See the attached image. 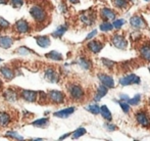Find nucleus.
Masks as SVG:
<instances>
[{"label": "nucleus", "instance_id": "38", "mask_svg": "<svg viewBox=\"0 0 150 141\" xmlns=\"http://www.w3.org/2000/svg\"><path fill=\"white\" fill-rule=\"evenodd\" d=\"M9 2L13 7L20 8V7H22L23 4L25 3V0H9Z\"/></svg>", "mask_w": 150, "mask_h": 141}, {"label": "nucleus", "instance_id": "42", "mask_svg": "<svg viewBox=\"0 0 150 141\" xmlns=\"http://www.w3.org/2000/svg\"><path fill=\"white\" fill-rule=\"evenodd\" d=\"M130 97L127 94H120V100H124V101H129Z\"/></svg>", "mask_w": 150, "mask_h": 141}, {"label": "nucleus", "instance_id": "37", "mask_svg": "<svg viewBox=\"0 0 150 141\" xmlns=\"http://www.w3.org/2000/svg\"><path fill=\"white\" fill-rule=\"evenodd\" d=\"M6 136H7V137H10V138H13V139H18V140H23V139H24V137H23V136L18 135L16 132H13V131L7 132V133H6Z\"/></svg>", "mask_w": 150, "mask_h": 141}, {"label": "nucleus", "instance_id": "16", "mask_svg": "<svg viewBox=\"0 0 150 141\" xmlns=\"http://www.w3.org/2000/svg\"><path fill=\"white\" fill-rule=\"evenodd\" d=\"M108 89H109V88H107L106 86L102 85V84H101L100 86H98V87H97V90H96V93H95V96H94L95 101H96V102L100 101V100L107 94Z\"/></svg>", "mask_w": 150, "mask_h": 141}, {"label": "nucleus", "instance_id": "10", "mask_svg": "<svg viewBox=\"0 0 150 141\" xmlns=\"http://www.w3.org/2000/svg\"><path fill=\"white\" fill-rule=\"evenodd\" d=\"M130 25L135 29H144L146 27V22L140 16H134L130 18Z\"/></svg>", "mask_w": 150, "mask_h": 141}, {"label": "nucleus", "instance_id": "46", "mask_svg": "<svg viewBox=\"0 0 150 141\" xmlns=\"http://www.w3.org/2000/svg\"><path fill=\"white\" fill-rule=\"evenodd\" d=\"M148 71H149V73H150V67H149V68H148Z\"/></svg>", "mask_w": 150, "mask_h": 141}, {"label": "nucleus", "instance_id": "24", "mask_svg": "<svg viewBox=\"0 0 150 141\" xmlns=\"http://www.w3.org/2000/svg\"><path fill=\"white\" fill-rule=\"evenodd\" d=\"M99 29H100V31H102V32L106 33V32H110V31H112L113 29H115V27H113L112 23H109L108 21H104V22L100 24Z\"/></svg>", "mask_w": 150, "mask_h": 141}, {"label": "nucleus", "instance_id": "34", "mask_svg": "<svg viewBox=\"0 0 150 141\" xmlns=\"http://www.w3.org/2000/svg\"><path fill=\"white\" fill-rule=\"evenodd\" d=\"M113 27H115V29H117V30H120V28H122V26H124L125 24H126V21L122 20V18H119V20H115L113 21Z\"/></svg>", "mask_w": 150, "mask_h": 141}, {"label": "nucleus", "instance_id": "27", "mask_svg": "<svg viewBox=\"0 0 150 141\" xmlns=\"http://www.w3.org/2000/svg\"><path fill=\"white\" fill-rule=\"evenodd\" d=\"M67 26H59L55 30V32L52 33V37H54V38H61L63 36V34L67 32Z\"/></svg>", "mask_w": 150, "mask_h": 141}, {"label": "nucleus", "instance_id": "48", "mask_svg": "<svg viewBox=\"0 0 150 141\" xmlns=\"http://www.w3.org/2000/svg\"><path fill=\"white\" fill-rule=\"evenodd\" d=\"M149 101H150V100H149Z\"/></svg>", "mask_w": 150, "mask_h": 141}, {"label": "nucleus", "instance_id": "17", "mask_svg": "<svg viewBox=\"0 0 150 141\" xmlns=\"http://www.w3.org/2000/svg\"><path fill=\"white\" fill-rule=\"evenodd\" d=\"M0 74L2 75V77L4 78V79H6L7 81H10V80H12L14 78V76H16V74H14V71L12 70V69H10L9 67H2V68H0Z\"/></svg>", "mask_w": 150, "mask_h": 141}, {"label": "nucleus", "instance_id": "35", "mask_svg": "<svg viewBox=\"0 0 150 141\" xmlns=\"http://www.w3.org/2000/svg\"><path fill=\"white\" fill-rule=\"evenodd\" d=\"M101 62H102V64H104L106 68H108L109 70H111V69L115 66V62H112V60H107V58H102V60H101Z\"/></svg>", "mask_w": 150, "mask_h": 141}, {"label": "nucleus", "instance_id": "2", "mask_svg": "<svg viewBox=\"0 0 150 141\" xmlns=\"http://www.w3.org/2000/svg\"><path fill=\"white\" fill-rule=\"evenodd\" d=\"M67 90H69V94L71 98L75 101H81L85 97V91H84L83 87L80 86L79 84H69L67 86Z\"/></svg>", "mask_w": 150, "mask_h": 141}, {"label": "nucleus", "instance_id": "13", "mask_svg": "<svg viewBox=\"0 0 150 141\" xmlns=\"http://www.w3.org/2000/svg\"><path fill=\"white\" fill-rule=\"evenodd\" d=\"M139 54H140L141 58L145 62H150V43H144L141 45L140 49H139Z\"/></svg>", "mask_w": 150, "mask_h": 141}, {"label": "nucleus", "instance_id": "7", "mask_svg": "<svg viewBox=\"0 0 150 141\" xmlns=\"http://www.w3.org/2000/svg\"><path fill=\"white\" fill-rule=\"evenodd\" d=\"M48 98H49V100L52 102V103L59 104V103L64 102L65 95H64V93L61 91L52 90V91H49V93H48Z\"/></svg>", "mask_w": 150, "mask_h": 141}, {"label": "nucleus", "instance_id": "43", "mask_svg": "<svg viewBox=\"0 0 150 141\" xmlns=\"http://www.w3.org/2000/svg\"><path fill=\"white\" fill-rule=\"evenodd\" d=\"M69 135H71V134H69V133H67V134H64V135H62L61 137H59V140H62V139H65L67 137H69Z\"/></svg>", "mask_w": 150, "mask_h": 141}, {"label": "nucleus", "instance_id": "32", "mask_svg": "<svg viewBox=\"0 0 150 141\" xmlns=\"http://www.w3.org/2000/svg\"><path fill=\"white\" fill-rule=\"evenodd\" d=\"M86 109H87L89 113H93V115H98L100 113V106L98 104H89L88 106H86Z\"/></svg>", "mask_w": 150, "mask_h": 141}, {"label": "nucleus", "instance_id": "25", "mask_svg": "<svg viewBox=\"0 0 150 141\" xmlns=\"http://www.w3.org/2000/svg\"><path fill=\"white\" fill-rule=\"evenodd\" d=\"M78 64H79V66L81 67L83 70H86V71L90 70L91 66H92L91 62H90L89 60H88V58H86V57H81L79 60V62H78Z\"/></svg>", "mask_w": 150, "mask_h": 141}, {"label": "nucleus", "instance_id": "45", "mask_svg": "<svg viewBox=\"0 0 150 141\" xmlns=\"http://www.w3.org/2000/svg\"><path fill=\"white\" fill-rule=\"evenodd\" d=\"M69 2H71V3H73V4H75V3H78L79 2V0H67Z\"/></svg>", "mask_w": 150, "mask_h": 141}, {"label": "nucleus", "instance_id": "31", "mask_svg": "<svg viewBox=\"0 0 150 141\" xmlns=\"http://www.w3.org/2000/svg\"><path fill=\"white\" fill-rule=\"evenodd\" d=\"M85 134H86V129H85V128H83V127L78 128V129L76 130L73 134H71V138H73V139H78V138L82 137V136L85 135Z\"/></svg>", "mask_w": 150, "mask_h": 141}, {"label": "nucleus", "instance_id": "6", "mask_svg": "<svg viewBox=\"0 0 150 141\" xmlns=\"http://www.w3.org/2000/svg\"><path fill=\"white\" fill-rule=\"evenodd\" d=\"M111 43L117 49H126L128 46V42H127L126 38L120 34H115L111 37Z\"/></svg>", "mask_w": 150, "mask_h": 141}, {"label": "nucleus", "instance_id": "40", "mask_svg": "<svg viewBox=\"0 0 150 141\" xmlns=\"http://www.w3.org/2000/svg\"><path fill=\"white\" fill-rule=\"evenodd\" d=\"M0 27H1L2 29H6L9 27V23L6 20H4L3 18H1V16H0Z\"/></svg>", "mask_w": 150, "mask_h": 141}, {"label": "nucleus", "instance_id": "12", "mask_svg": "<svg viewBox=\"0 0 150 141\" xmlns=\"http://www.w3.org/2000/svg\"><path fill=\"white\" fill-rule=\"evenodd\" d=\"M100 16L102 18L103 21H113L117 16V13H115V10H112L111 8L108 7H103L102 9L100 10Z\"/></svg>", "mask_w": 150, "mask_h": 141}, {"label": "nucleus", "instance_id": "14", "mask_svg": "<svg viewBox=\"0 0 150 141\" xmlns=\"http://www.w3.org/2000/svg\"><path fill=\"white\" fill-rule=\"evenodd\" d=\"M45 79L48 82H50V83H57L59 77H58L57 72L54 70L53 68H48L45 71Z\"/></svg>", "mask_w": 150, "mask_h": 141}, {"label": "nucleus", "instance_id": "29", "mask_svg": "<svg viewBox=\"0 0 150 141\" xmlns=\"http://www.w3.org/2000/svg\"><path fill=\"white\" fill-rule=\"evenodd\" d=\"M141 99H142V95L141 94H136L135 96H133V98H130L128 102L131 106H136L141 102Z\"/></svg>", "mask_w": 150, "mask_h": 141}, {"label": "nucleus", "instance_id": "9", "mask_svg": "<svg viewBox=\"0 0 150 141\" xmlns=\"http://www.w3.org/2000/svg\"><path fill=\"white\" fill-rule=\"evenodd\" d=\"M95 18H96V16L91 11H85L80 16V21L85 26H91V25H93L95 22Z\"/></svg>", "mask_w": 150, "mask_h": 141}, {"label": "nucleus", "instance_id": "28", "mask_svg": "<svg viewBox=\"0 0 150 141\" xmlns=\"http://www.w3.org/2000/svg\"><path fill=\"white\" fill-rule=\"evenodd\" d=\"M48 122H49V120L48 119H46V118H42V119L37 120V121H34L33 123H32V125L35 126V127L44 128L48 125Z\"/></svg>", "mask_w": 150, "mask_h": 141}, {"label": "nucleus", "instance_id": "33", "mask_svg": "<svg viewBox=\"0 0 150 141\" xmlns=\"http://www.w3.org/2000/svg\"><path fill=\"white\" fill-rule=\"evenodd\" d=\"M113 4L117 8H126L128 6V0H113Z\"/></svg>", "mask_w": 150, "mask_h": 141}, {"label": "nucleus", "instance_id": "22", "mask_svg": "<svg viewBox=\"0 0 150 141\" xmlns=\"http://www.w3.org/2000/svg\"><path fill=\"white\" fill-rule=\"evenodd\" d=\"M4 96H5L6 100H7V101H10V102L16 101L18 98V93L14 91V89H7L5 91V93H4Z\"/></svg>", "mask_w": 150, "mask_h": 141}, {"label": "nucleus", "instance_id": "3", "mask_svg": "<svg viewBox=\"0 0 150 141\" xmlns=\"http://www.w3.org/2000/svg\"><path fill=\"white\" fill-rule=\"evenodd\" d=\"M120 84L122 86H129V85H138L141 83L140 77H138L135 74H129L127 76H124L119 80Z\"/></svg>", "mask_w": 150, "mask_h": 141}, {"label": "nucleus", "instance_id": "20", "mask_svg": "<svg viewBox=\"0 0 150 141\" xmlns=\"http://www.w3.org/2000/svg\"><path fill=\"white\" fill-rule=\"evenodd\" d=\"M13 44V39L11 37L8 36H2L0 37V47L4 48V49H8L11 47V45Z\"/></svg>", "mask_w": 150, "mask_h": 141}, {"label": "nucleus", "instance_id": "39", "mask_svg": "<svg viewBox=\"0 0 150 141\" xmlns=\"http://www.w3.org/2000/svg\"><path fill=\"white\" fill-rule=\"evenodd\" d=\"M16 53L21 54V55H28V54L31 53V51L27 47H20L16 50Z\"/></svg>", "mask_w": 150, "mask_h": 141}, {"label": "nucleus", "instance_id": "11", "mask_svg": "<svg viewBox=\"0 0 150 141\" xmlns=\"http://www.w3.org/2000/svg\"><path fill=\"white\" fill-rule=\"evenodd\" d=\"M21 97L28 102H35L39 96H38L37 92H35V91H31V90H22V91H21Z\"/></svg>", "mask_w": 150, "mask_h": 141}, {"label": "nucleus", "instance_id": "36", "mask_svg": "<svg viewBox=\"0 0 150 141\" xmlns=\"http://www.w3.org/2000/svg\"><path fill=\"white\" fill-rule=\"evenodd\" d=\"M104 128L107 130V131L109 132H112V131H115V130L117 129V127L115 125V124H112L110 121H107L106 123L104 124Z\"/></svg>", "mask_w": 150, "mask_h": 141}, {"label": "nucleus", "instance_id": "8", "mask_svg": "<svg viewBox=\"0 0 150 141\" xmlns=\"http://www.w3.org/2000/svg\"><path fill=\"white\" fill-rule=\"evenodd\" d=\"M98 80L102 85L106 86L107 88L111 89L115 87V80L112 79V77L106 75V74H98Z\"/></svg>", "mask_w": 150, "mask_h": 141}, {"label": "nucleus", "instance_id": "5", "mask_svg": "<svg viewBox=\"0 0 150 141\" xmlns=\"http://www.w3.org/2000/svg\"><path fill=\"white\" fill-rule=\"evenodd\" d=\"M13 29L18 34H27L31 32V25L26 20H20L16 23Z\"/></svg>", "mask_w": 150, "mask_h": 141}, {"label": "nucleus", "instance_id": "47", "mask_svg": "<svg viewBox=\"0 0 150 141\" xmlns=\"http://www.w3.org/2000/svg\"><path fill=\"white\" fill-rule=\"evenodd\" d=\"M2 62V60H1V58H0V62Z\"/></svg>", "mask_w": 150, "mask_h": 141}, {"label": "nucleus", "instance_id": "18", "mask_svg": "<svg viewBox=\"0 0 150 141\" xmlns=\"http://www.w3.org/2000/svg\"><path fill=\"white\" fill-rule=\"evenodd\" d=\"M76 111L75 107H67V108H64V109H61V111H58L56 113H53L54 117L56 118H61V119H65V118L69 117L71 115H73L74 111Z\"/></svg>", "mask_w": 150, "mask_h": 141}, {"label": "nucleus", "instance_id": "41", "mask_svg": "<svg viewBox=\"0 0 150 141\" xmlns=\"http://www.w3.org/2000/svg\"><path fill=\"white\" fill-rule=\"evenodd\" d=\"M96 35H97V31L96 30H93L92 32H90L89 34L87 35V37H86V40H87V41H89V40H92Z\"/></svg>", "mask_w": 150, "mask_h": 141}, {"label": "nucleus", "instance_id": "26", "mask_svg": "<svg viewBox=\"0 0 150 141\" xmlns=\"http://www.w3.org/2000/svg\"><path fill=\"white\" fill-rule=\"evenodd\" d=\"M46 57L49 58V60H55V62H59V60H62V55H61V53H59V52H57V51H55V50H53V51H50L49 53L46 54Z\"/></svg>", "mask_w": 150, "mask_h": 141}, {"label": "nucleus", "instance_id": "19", "mask_svg": "<svg viewBox=\"0 0 150 141\" xmlns=\"http://www.w3.org/2000/svg\"><path fill=\"white\" fill-rule=\"evenodd\" d=\"M11 122L12 118L10 115V113H6V111H1L0 113V126L1 127H7Z\"/></svg>", "mask_w": 150, "mask_h": 141}, {"label": "nucleus", "instance_id": "1", "mask_svg": "<svg viewBox=\"0 0 150 141\" xmlns=\"http://www.w3.org/2000/svg\"><path fill=\"white\" fill-rule=\"evenodd\" d=\"M30 14L37 24H44L47 21V10L42 4H33L30 7Z\"/></svg>", "mask_w": 150, "mask_h": 141}, {"label": "nucleus", "instance_id": "15", "mask_svg": "<svg viewBox=\"0 0 150 141\" xmlns=\"http://www.w3.org/2000/svg\"><path fill=\"white\" fill-rule=\"evenodd\" d=\"M87 48L90 50L92 53H99L103 48V43L100 41H96V40H92L87 44Z\"/></svg>", "mask_w": 150, "mask_h": 141}, {"label": "nucleus", "instance_id": "4", "mask_svg": "<svg viewBox=\"0 0 150 141\" xmlns=\"http://www.w3.org/2000/svg\"><path fill=\"white\" fill-rule=\"evenodd\" d=\"M135 119H136L137 123L140 126H142V127H144V128L150 127V118H149V115H147L146 111H137L136 115H135Z\"/></svg>", "mask_w": 150, "mask_h": 141}, {"label": "nucleus", "instance_id": "44", "mask_svg": "<svg viewBox=\"0 0 150 141\" xmlns=\"http://www.w3.org/2000/svg\"><path fill=\"white\" fill-rule=\"evenodd\" d=\"M8 0H0V4H7Z\"/></svg>", "mask_w": 150, "mask_h": 141}, {"label": "nucleus", "instance_id": "21", "mask_svg": "<svg viewBox=\"0 0 150 141\" xmlns=\"http://www.w3.org/2000/svg\"><path fill=\"white\" fill-rule=\"evenodd\" d=\"M36 42L37 44L42 48H46L50 45V39L48 36H39V37H36Z\"/></svg>", "mask_w": 150, "mask_h": 141}, {"label": "nucleus", "instance_id": "23", "mask_svg": "<svg viewBox=\"0 0 150 141\" xmlns=\"http://www.w3.org/2000/svg\"><path fill=\"white\" fill-rule=\"evenodd\" d=\"M100 115L103 117V119H105L106 121H111L112 120V115H111L110 111L106 106H100Z\"/></svg>", "mask_w": 150, "mask_h": 141}, {"label": "nucleus", "instance_id": "30", "mask_svg": "<svg viewBox=\"0 0 150 141\" xmlns=\"http://www.w3.org/2000/svg\"><path fill=\"white\" fill-rule=\"evenodd\" d=\"M117 102L120 104V108L122 109L125 113H129L131 111V106L129 104L128 101H124V100H117Z\"/></svg>", "mask_w": 150, "mask_h": 141}]
</instances>
